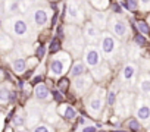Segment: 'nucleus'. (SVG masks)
Returning a JSON list of instances; mask_svg holds the SVG:
<instances>
[{
    "instance_id": "9d476101",
    "label": "nucleus",
    "mask_w": 150,
    "mask_h": 132,
    "mask_svg": "<svg viewBox=\"0 0 150 132\" xmlns=\"http://www.w3.org/2000/svg\"><path fill=\"white\" fill-rule=\"evenodd\" d=\"M83 34H84L86 41H87V43H90V44L97 43V41L100 40V37H102V34H100V28H99V27H96L91 21H88V22H86V24H84Z\"/></svg>"
},
{
    "instance_id": "ddd939ff",
    "label": "nucleus",
    "mask_w": 150,
    "mask_h": 132,
    "mask_svg": "<svg viewBox=\"0 0 150 132\" xmlns=\"http://www.w3.org/2000/svg\"><path fill=\"white\" fill-rule=\"evenodd\" d=\"M91 22L96 27H99L100 29H103L105 27H108L109 19H108V16H106V13L103 11H97L96 9L94 12H91Z\"/></svg>"
},
{
    "instance_id": "9b49d317",
    "label": "nucleus",
    "mask_w": 150,
    "mask_h": 132,
    "mask_svg": "<svg viewBox=\"0 0 150 132\" xmlns=\"http://www.w3.org/2000/svg\"><path fill=\"white\" fill-rule=\"evenodd\" d=\"M22 11H25V9L22 6L21 0H5V3H3V12H6L8 15L16 16Z\"/></svg>"
},
{
    "instance_id": "c756f323",
    "label": "nucleus",
    "mask_w": 150,
    "mask_h": 132,
    "mask_svg": "<svg viewBox=\"0 0 150 132\" xmlns=\"http://www.w3.org/2000/svg\"><path fill=\"white\" fill-rule=\"evenodd\" d=\"M12 120H13V125H16V126H22V125L25 123V117H24V114H21V113L15 114Z\"/></svg>"
},
{
    "instance_id": "5701e85b",
    "label": "nucleus",
    "mask_w": 150,
    "mask_h": 132,
    "mask_svg": "<svg viewBox=\"0 0 150 132\" xmlns=\"http://www.w3.org/2000/svg\"><path fill=\"white\" fill-rule=\"evenodd\" d=\"M125 125H127V129L131 131V132H140V129H141V123H140V120H138L137 117L128 119V120L125 122Z\"/></svg>"
},
{
    "instance_id": "f704fd0d",
    "label": "nucleus",
    "mask_w": 150,
    "mask_h": 132,
    "mask_svg": "<svg viewBox=\"0 0 150 132\" xmlns=\"http://www.w3.org/2000/svg\"><path fill=\"white\" fill-rule=\"evenodd\" d=\"M68 85H69V81H68L66 78H62V79L57 82V87H59L60 91H65V90L68 88Z\"/></svg>"
},
{
    "instance_id": "aec40b11",
    "label": "nucleus",
    "mask_w": 150,
    "mask_h": 132,
    "mask_svg": "<svg viewBox=\"0 0 150 132\" xmlns=\"http://www.w3.org/2000/svg\"><path fill=\"white\" fill-rule=\"evenodd\" d=\"M59 113L62 114V117H65L66 120H74L75 117H77V112H75V109L69 104H63L60 109H59Z\"/></svg>"
},
{
    "instance_id": "79ce46f5",
    "label": "nucleus",
    "mask_w": 150,
    "mask_h": 132,
    "mask_svg": "<svg viewBox=\"0 0 150 132\" xmlns=\"http://www.w3.org/2000/svg\"><path fill=\"white\" fill-rule=\"evenodd\" d=\"M49 2H52V3H57V2H60V0H49Z\"/></svg>"
},
{
    "instance_id": "b1692460",
    "label": "nucleus",
    "mask_w": 150,
    "mask_h": 132,
    "mask_svg": "<svg viewBox=\"0 0 150 132\" xmlns=\"http://www.w3.org/2000/svg\"><path fill=\"white\" fill-rule=\"evenodd\" d=\"M135 27H137V29H138L140 34H143V35H149L150 34V25L146 21H137L135 22Z\"/></svg>"
},
{
    "instance_id": "c85d7f7f",
    "label": "nucleus",
    "mask_w": 150,
    "mask_h": 132,
    "mask_svg": "<svg viewBox=\"0 0 150 132\" xmlns=\"http://www.w3.org/2000/svg\"><path fill=\"white\" fill-rule=\"evenodd\" d=\"M33 132H53V129L47 125V123H40V125H35Z\"/></svg>"
},
{
    "instance_id": "f8f14e48",
    "label": "nucleus",
    "mask_w": 150,
    "mask_h": 132,
    "mask_svg": "<svg viewBox=\"0 0 150 132\" xmlns=\"http://www.w3.org/2000/svg\"><path fill=\"white\" fill-rule=\"evenodd\" d=\"M91 84H93V79H91L90 77L81 75V77H78V78H75V81H74V88L77 90L78 93H84V91H87V90L91 87Z\"/></svg>"
},
{
    "instance_id": "4468645a",
    "label": "nucleus",
    "mask_w": 150,
    "mask_h": 132,
    "mask_svg": "<svg viewBox=\"0 0 150 132\" xmlns=\"http://www.w3.org/2000/svg\"><path fill=\"white\" fill-rule=\"evenodd\" d=\"M102 109H103V98L100 95L91 97L90 101H88V112H90V114L96 117V116H99Z\"/></svg>"
},
{
    "instance_id": "0eeeda50",
    "label": "nucleus",
    "mask_w": 150,
    "mask_h": 132,
    "mask_svg": "<svg viewBox=\"0 0 150 132\" xmlns=\"http://www.w3.org/2000/svg\"><path fill=\"white\" fill-rule=\"evenodd\" d=\"M84 34L81 31H78L77 28H72L71 34L68 35V43L71 46V50L75 56H78L83 50H84Z\"/></svg>"
},
{
    "instance_id": "39448f33",
    "label": "nucleus",
    "mask_w": 150,
    "mask_h": 132,
    "mask_svg": "<svg viewBox=\"0 0 150 132\" xmlns=\"http://www.w3.org/2000/svg\"><path fill=\"white\" fill-rule=\"evenodd\" d=\"M30 19L35 28H44L49 24V9L44 6H34L30 9Z\"/></svg>"
},
{
    "instance_id": "c03bdc74",
    "label": "nucleus",
    "mask_w": 150,
    "mask_h": 132,
    "mask_svg": "<svg viewBox=\"0 0 150 132\" xmlns=\"http://www.w3.org/2000/svg\"><path fill=\"white\" fill-rule=\"evenodd\" d=\"M3 77V72H2V69H0V78H2Z\"/></svg>"
},
{
    "instance_id": "7ed1b4c3",
    "label": "nucleus",
    "mask_w": 150,
    "mask_h": 132,
    "mask_svg": "<svg viewBox=\"0 0 150 132\" xmlns=\"http://www.w3.org/2000/svg\"><path fill=\"white\" fill-rule=\"evenodd\" d=\"M108 28H109L110 34L119 40H125L129 34V25L127 24V21L122 18H116L115 15L109 18Z\"/></svg>"
},
{
    "instance_id": "a211bd4d",
    "label": "nucleus",
    "mask_w": 150,
    "mask_h": 132,
    "mask_svg": "<svg viewBox=\"0 0 150 132\" xmlns=\"http://www.w3.org/2000/svg\"><path fill=\"white\" fill-rule=\"evenodd\" d=\"M138 88L146 97H150V75L143 74L138 78Z\"/></svg>"
},
{
    "instance_id": "c9c22d12",
    "label": "nucleus",
    "mask_w": 150,
    "mask_h": 132,
    "mask_svg": "<svg viewBox=\"0 0 150 132\" xmlns=\"http://www.w3.org/2000/svg\"><path fill=\"white\" fill-rule=\"evenodd\" d=\"M52 97L56 100V101H62L63 100V95H62V93H60V90H57V91H52Z\"/></svg>"
},
{
    "instance_id": "cd10ccee",
    "label": "nucleus",
    "mask_w": 150,
    "mask_h": 132,
    "mask_svg": "<svg viewBox=\"0 0 150 132\" xmlns=\"http://www.w3.org/2000/svg\"><path fill=\"white\" fill-rule=\"evenodd\" d=\"M88 2L97 9V11H105L108 6V0H88Z\"/></svg>"
},
{
    "instance_id": "473e14b6",
    "label": "nucleus",
    "mask_w": 150,
    "mask_h": 132,
    "mask_svg": "<svg viewBox=\"0 0 150 132\" xmlns=\"http://www.w3.org/2000/svg\"><path fill=\"white\" fill-rule=\"evenodd\" d=\"M44 54H46V46H38L37 47V50H35V57H38V59H43L44 57Z\"/></svg>"
},
{
    "instance_id": "6e6552de",
    "label": "nucleus",
    "mask_w": 150,
    "mask_h": 132,
    "mask_svg": "<svg viewBox=\"0 0 150 132\" xmlns=\"http://www.w3.org/2000/svg\"><path fill=\"white\" fill-rule=\"evenodd\" d=\"M99 46H100V51L105 56H112L116 51V40L110 32H103L100 40H99Z\"/></svg>"
},
{
    "instance_id": "393cba45",
    "label": "nucleus",
    "mask_w": 150,
    "mask_h": 132,
    "mask_svg": "<svg viewBox=\"0 0 150 132\" xmlns=\"http://www.w3.org/2000/svg\"><path fill=\"white\" fill-rule=\"evenodd\" d=\"M11 93L12 91L8 87H5V85L0 87V103H8L11 98Z\"/></svg>"
},
{
    "instance_id": "1a4fd4ad",
    "label": "nucleus",
    "mask_w": 150,
    "mask_h": 132,
    "mask_svg": "<svg viewBox=\"0 0 150 132\" xmlns=\"http://www.w3.org/2000/svg\"><path fill=\"white\" fill-rule=\"evenodd\" d=\"M135 116L140 122L149 123L150 122V100L140 97L135 103Z\"/></svg>"
},
{
    "instance_id": "bb28decb",
    "label": "nucleus",
    "mask_w": 150,
    "mask_h": 132,
    "mask_svg": "<svg viewBox=\"0 0 150 132\" xmlns=\"http://www.w3.org/2000/svg\"><path fill=\"white\" fill-rule=\"evenodd\" d=\"M132 41H134V44H135L137 47H146V46H147V40H146V37H144L143 34H140V32L134 35Z\"/></svg>"
},
{
    "instance_id": "4c0bfd02",
    "label": "nucleus",
    "mask_w": 150,
    "mask_h": 132,
    "mask_svg": "<svg viewBox=\"0 0 150 132\" xmlns=\"http://www.w3.org/2000/svg\"><path fill=\"white\" fill-rule=\"evenodd\" d=\"M83 132H96V126H91V125L84 126L83 128Z\"/></svg>"
},
{
    "instance_id": "e433bc0d",
    "label": "nucleus",
    "mask_w": 150,
    "mask_h": 132,
    "mask_svg": "<svg viewBox=\"0 0 150 132\" xmlns=\"http://www.w3.org/2000/svg\"><path fill=\"white\" fill-rule=\"evenodd\" d=\"M41 81H43V77H41V75H37V77L33 78L31 84H33V85H38V84H41Z\"/></svg>"
},
{
    "instance_id": "7c9ffc66",
    "label": "nucleus",
    "mask_w": 150,
    "mask_h": 132,
    "mask_svg": "<svg viewBox=\"0 0 150 132\" xmlns=\"http://www.w3.org/2000/svg\"><path fill=\"white\" fill-rule=\"evenodd\" d=\"M138 5H140V11L143 12L150 11V0H138Z\"/></svg>"
},
{
    "instance_id": "58836bf2",
    "label": "nucleus",
    "mask_w": 150,
    "mask_h": 132,
    "mask_svg": "<svg viewBox=\"0 0 150 132\" xmlns=\"http://www.w3.org/2000/svg\"><path fill=\"white\" fill-rule=\"evenodd\" d=\"M16 97H18V95H16V93H15V91H12V93H11V98H9V101H11V103H13V101L16 100Z\"/></svg>"
},
{
    "instance_id": "ea45409f",
    "label": "nucleus",
    "mask_w": 150,
    "mask_h": 132,
    "mask_svg": "<svg viewBox=\"0 0 150 132\" xmlns=\"http://www.w3.org/2000/svg\"><path fill=\"white\" fill-rule=\"evenodd\" d=\"M78 123L80 125H86V119L84 117H78Z\"/></svg>"
},
{
    "instance_id": "72a5a7b5",
    "label": "nucleus",
    "mask_w": 150,
    "mask_h": 132,
    "mask_svg": "<svg viewBox=\"0 0 150 132\" xmlns=\"http://www.w3.org/2000/svg\"><path fill=\"white\" fill-rule=\"evenodd\" d=\"M115 103H116V93L115 91H109L108 93V104L113 106Z\"/></svg>"
},
{
    "instance_id": "f257e3e1",
    "label": "nucleus",
    "mask_w": 150,
    "mask_h": 132,
    "mask_svg": "<svg viewBox=\"0 0 150 132\" xmlns=\"http://www.w3.org/2000/svg\"><path fill=\"white\" fill-rule=\"evenodd\" d=\"M3 27H5V31L9 35H12V37H15L18 40H25L31 34V28H30V24H28L27 18L19 16V15L8 18L5 21Z\"/></svg>"
},
{
    "instance_id": "f3484780",
    "label": "nucleus",
    "mask_w": 150,
    "mask_h": 132,
    "mask_svg": "<svg viewBox=\"0 0 150 132\" xmlns=\"http://www.w3.org/2000/svg\"><path fill=\"white\" fill-rule=\"evenodd\" d=\"M135 74H137V66L134 63H127L122 69V79L125 82H129L135 78Z\"/></svg>"
},
{
    "instance_id": "6ab92c4d",
    "label": "nucleus",
    "mask_w": 150,
    "mask_h": 132,
    "mask_svg": "<svg viewBox=\"0 0 150 132\" xmlns=\"http://www.w3.org/2000/svg\"><path fill=\"white\" fill-rule=\"evenodd\" d=\"M27 60L24 59V57H18V59H15L13 62H12V69H13V72L15 74H18V75H22L25 71H27Z\"/></svg>"
},
{
    "instance_id": "2eb2a0df",
    "label": "nucleus",
    "mask_w": 150,
    "mask_h": 132,
    "mask_svg": "<svg viewBox=\"0 0 150 132\" xmlns=\"http://www.w3.org/2000/svg\"><path fill=\"white\" fill-rule=\"evenodd\" d=\"M86 71H87V65L84 60H77L69 69V77L71 78H78L81 75H86Z\"/></svg>"
},
{
    "instance_id": "20e7f679",
    "label": "nucleus",
    "mask_w": 150,
    "mask_h": 132,
    "mask_svg": "<svg viewBox=\"0 0 150 132\" xmlns=\"http://www.w3.org/2000/svg\"><path fill=\"white\" fill-rule=\"evenodd\" d=\"M65 18L69 24H75L78 25L84 21V11H83V6H80L75 0H69L66 3V8H65Z\"/></svg>"
},
{
    "instance_id": "f03ea898",
    "label": "nucleus",
    "mask_w": 150,
    "mask_h": 132,
    "mask_svg": "<svg viewBox=\"0 0 150 132\" xmlns=\"http://www.w3.org/2000/svg\"><path fill=\"white\" fill-rule=\"evenodd\" d=\"M72 63L71 53L68 51H57L49 62V75L50 77H62Z\"/></svg>"
},
{
    "instance_id": "a19ab883",
    "label": "nucleus",
    "mask_w": 150,
    "mask_h": 132,
    "mask_svg": "<svg viewBox=\"0 0 150 132\" xmlns=\"http://www.w3.org/2000/svg\"><path fill=\"white\" fill-rule=\"evenodd\" d=\"M3 24H5V22H3V16H2V13H0V28L3 27Z\"/></svg>"
},
{
    "instance_id": "423d86ee",
    "label": "nucleus",
    "mask_w": 150,
    "mask_h": 132,
    "mask_svg": "<svg viewBox=\"0 0 150 132\" xmlns=\"http://www.w3.org/2000/svg\"><path fill=\"white\" fill-rule=\"evenodd\" d=\"M84 62L88 68L94 69L96 66L102 65V51L93 44H88L84 48Z\"/></svg>"
},
{
    "instance_id": "a878e982",
    "label": "nucleus",
    "mask_w": 150,
    "mask_h": 132,
    "mask_svg": "<svg viewBox=\"0 0 150 132\" xmlns=\"http://www.w3.org/2000/svg\"><path fill=\"white\" fill-rule=\"evenodd\" d=\"M60 47H62V44H60V38L54 37V38L52 40L50 46H49V50H50L52 54H56L57 51H60Z\"/></svg>"
},
{
    "instance_id": "412c9836",
    "label": "nucleus",
    "mask_w": 150,
    "mask_h": 132,
    "mask_svg": "<svg viewBox=\"0 0 150 132\" xmlns=\"http://www.w3.org/2000/svg\"><path fill=\"white\" fill-rule=\"evenodd\" d=\"M12 46H13V41H12L9 34H6V32L0 34V48L2 50H9V48H12Z\"/></svg>"
},
{
    "instance_id": "37998d69",
    "label": "nucleus",
    "mask_w": 150,
    "mask_h": 132,
    "mask_svg": "<svg viewBox=\"0 0 150 132\" xmlns=\"http://www.w3.org/2000/svg\"><path fill=\"white\" fill-rule=\"evenodd\" d=\"M16 132H28V131H25V129H18Z\"/></svg>"
},
{
    "instance_id": "2f4dec72",
    "label": "nucleus",
    "mask_w": 150,
    "mask_h": 132,
    "mask_svg": "<svg viewBox=\"0 0 150 132\" xmlns=\"http://www.w3.org/2000/svg\"><path fill=\"white\" fill-rule=\"evenodd\" d=\"M110 9H112V12L116 13V15H121V13H122V6H121V3L113 2V3L110 5Z\"/></svg>"
},
{
    "instance_id": "dca6fc26",
    "label": "nucleus",
    "mask_w": 150,
    "mask_h": 132,
    "mask_svg": "<svg viewBox=\"0 0 150 132\" xmlns=\"http://www.w3.org/2000/svg\"><path fill=\"white\" fill-rule=\"evenodd\" d=\"M34 95H35V98L40 100V101H46V100H50V98H52V93H50V90L47 88L46 84H38V85H35V88H34Z\"/></svg>"
},
{
    "instance_id": "4be33fe9",
    "label": "nucleus",
    "mask_w": 150,
    "mask_h": 132,
    "mask_svg": "<svg viewBox=\"0 0 150 132\" xmlns=\"http://www.w3.org/2000/svg\"><path fill=\"white\" fill-rule=\"evenodd\" d=\"M121 6H122L125 11H128V12H137V11L140 9L138 0H122Z\"/></svg>"
}]
</instances>
